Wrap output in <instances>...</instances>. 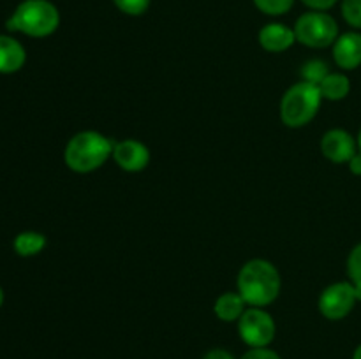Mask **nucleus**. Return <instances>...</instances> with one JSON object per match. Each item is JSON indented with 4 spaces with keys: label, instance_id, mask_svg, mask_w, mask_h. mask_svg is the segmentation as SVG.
Segmentation results:
<instances>
[{
    "label": "nucleus",
    "instance_id": "1",
    "mask_svg": "<svg viewBox=\"0 0 361 359\" xmlns=\"http://www.w3.org/2000/svg\"><path fill=\"white\" fill-rule=\"evenodd\" d=\"M236 287L249 306L271 305L279 298L282 278L275 264L267 259H250L240 267Z\"/></svg>",
    "mask_w": 361,
    "mask_h": 359
},
{
    "label": "nucleus",
    "instance_id": "2",
    "mask_svg": "<svg viewBox=\"0 0 361 359\" xmlns=\"http://www.w3.org/2000/svg\"><path fill=\"white\" fill-rule=\"evenodd\" d=\"M113 141L97 130H81L66 144L63 160L74 172L87 175L97 171L113 155Z\"/></svg>",
    "mask_w": 361,
    "mask_h": 359
},
{
    "label": "nucleus",
    "instance_id": "3",
    "mask_svg": "<svg viewBox=\"0 0 361 359\" xmlns=\"http://www.w3.org/2000/svg\"><path fill=\"white\" fill-rule=\"evenodd\" d=\"M60 13L49 0H23L6 27L11 32H21L28 37H48L59 28Z\"/></svg>",
    "mask_w": 361,
    "mask_h": 359
},
{
    "label": "nucleus",
    "instance_id": "4",
    "mask_svg": "<svg viewBox=\"0 0 361 359\" xmlns=\"http://www.w3.org/2000/svg\"><path fill=\"white\" fill-rule=\"evenodd\" d=\"M323 97L316 84L307 81L288 88L281 101V120L289 129H302L316 118Z\"/></svg>",
    "mask_w": 361,
    "mask_h": 359
},
{
    "label": "nucleus",
    "instance_id": "5",
    "mask_svg": "<svg viewBox=\"0 0 361 359\" xmlns=\"http://www.w3.org/2000/svg\"><path fill=\"white\" fill-rule=\"evenodd\" d=\"M295 35L296 41L307 48H328L337 41L338 25L335 18L324 11H309L296 20Z\"/></svg>",
    "mask_w": 361,
    "mask_h": 359
},
{
    "label": "nucleus",
    "instance_id": "6",
    "mask_svg": "<svg viewBox=\"0 0 361 359\" xmlns=\"http://www.w3.org/2000/svg\"><path fill=\"white\" fill-rule=\"evenodd\" d=\"M277 326L270 313L259 306H249L238 319V334L250 348L268 347L274 341Z\"/></svg>",
    "mask_w": 361,
    "mask_h": 359
},
{
    "label": "nucleus",
    "instance_id": "7",
    "mask_svg": "<svg viewBox=\"0 0 361 359\" xmlns=\"http://www.w3.org/2000/svg\"><path fill=\"white\" fill-rule=\"evenodd\" d=\"M358 301V292L351 282H335L321 292L317 308L324 319L342 320L355 310Z\"/></svg>",
    "mask_w": 361,
    "mask_h": 359
},
{
    "label": "nucleus",
    "instance_id": "8",
    "mask_svg": "<svg viewBox=\"0 0 361 359\" xmlns=\"http://www.w3.org/2000/svg\"><path fill=\"white\" fill-rule=\"evenodd\" d=\"M113 160L122 171L140 172L150 164V150L137 139H122L113 144Z\"/></svg>",
    "mask_w": 361,
    "mask_h": 359
},
{
    "label": "nucleus",
    "instance_id": "9",
    "mask_svg": "<svg viewBox=\"0 0 361 359\" xmlns=\"http://www.w3.org/2000/svg\"><path fill=\"white\" fill-rule=\"evenodd\" d=\"M358 151V141L344 129H330L321 139V153L334 164H348Z\"/></svg>",
    "mask_w": 361,
    "mask_h": 359
},
{
    "label": "nucleus",
    "instance_id": "10",
    "mask_svg": "<svg viewBox=\"0 0 361 359\" xmlns=\"http://www.w3.org/2000/svg\"><path fill=\"white\" fill-rule=\"evenodd\" d=\"M334 60L342 70H355L361 65V34L345 32L334 42Z\"/></svg>",
    "mask_w": 361,
    "mask_h": 359
},
{
    "label": "nucleus",
    "instance_id": "11",
    "mask_svg": "<svg viewBox=\"0 0 361 359\" xmlns=\"http://www.w3.org/2000/svg\"><path fill=\"white\" fill-rule=\"evenodd\" d=\"M259 44L268 53H284L295 44V28L284 23H268L259 30Z\"/></svg>",
    "mask_w": 361,
    "mask_h": 359
},
{
    "label": "nucleus",
    "instance_id": "12",
    "mask_svg": "<svg viewBox=\"0 0 361 359\" xmlns=\"http://www.w3.org/2000/svg\"><path fill=\"white\" fill-rule=\"evenodd\" d=\"M25 60L27 53L21 42L11 35H0V74L18 73L25 65Z\"/></svg>",
    "mask_w": 361,
    "mask_h": 359
},
{
    "label": "nucleus",
    "instance_id": "13",
    "mask_svg": "<svg viewBox=\"0 0 361 359\" xmlns=\"http://www.w3.org/2000/svg\"><path fill=\"white\" fill-rule=\"evenodd\" d=\"M247 306L249 305H247L245 299L240 296L238 291L224 292V294H221L215 299L214 312L219 320H224V322H238V319L243 315Z\"/></svg>",
    "mask_w": 361,
    "mask_h": 359
},
{
    "label": "nucleus",
    "instance_id": "14",
    "mask_svg": "<svg viewBox=\"0 0 361 359\" xmlns=\"http://www.w3.org/2000/svg\"><path fill=\"white\" fill-rule=\"evenodd\" d=\"M317 88H319L323 101L338 102L344 101L349 95V92H351V81H349V77L344 73H330L321 81V84Z\"/></svg>",
    "mask_w": 361,
    "mask_h": 359
},
{
    "label": "nucleus",
    "instance_id": "15",
    "mask_svg": "<svg viewBox=\"0 0 361 359\" xmlns=\"http://www.w3.org/2000/svg\"><path fill=\"white\" fill-rule=\"evenodd\" d=\"M14 252L21 257H32L37 256L44 250L46 246V236L37 231H25L14 238Z\"/></svg>",
    "mask_w": 361,
    "mask_h": 359
},
{
    "label": "nucleus",
    "instance_id": "16",
    "mask_svg": "<svg viewBox=\"0 0 361 359\" xmlns=\"http://www.w3.org/2000/svg\"><path fill=\"white\" fill-rule=\"evenodd\" d=\"M300 74H302V81H307V83L319 87L321 81L330 74V69H328L326 62H323L319 58H312L303 63Z\"/></svg>",
    "mask_w": 361,
    "mask_h": 359
},
{
    "label": "nucleus",
    "instance_id": "17",
    "mask_svg": "<svg viewBox=\"0 0 361 359\" xmlns=\"http://www.w3.org/2000/svg\"><path fill=\"white\" fill-rule=\"evenodd\" d=\"M348 277L349 282L355 285L356 292H358V299L361 301V243H358V245L349 252Z\"/></svg>",
    "mask_w": 361,
    "mask_h": 359
},
{
    "label": "nucleus",
    "instance_id": "18",
    "mask_svg": "<svg viewBox=\"0 0 361 359\" xmlns=\"http://www.w3.org/2000/svg\"><path fill=\"white\" fill-rule=\"evenodd\" d=\"M295 0H254V6L268 16H281L291 11Z\"/></svg>",
    "mask_w": 361,
    "mask_h": 359
},
{
    "label": "nucleus",
    "instance_id": "19",
    "mask_svg": "<svg viewBox=\"0 0 361 359\" xmlns=\"http://www.w3.org/2000/svg\"><path fill=\"white\" fill-rule=\"evenodd\" d=\"M341 9L345 23L361 30V0H342Z\"/></svg>",
    "mask_w": 361,
    "mask_h": 359
},
{
    "label": "nucleus",
    "instance_id": "20",
    "mask_svg": "<svg viewBox=\"0 0 361 359\" xmlns=\"http://www.w3.org/2000/svg\"><path fill=\"white\" fill-rule=\"evenodd\" d=\"M152 0H113L116 7L122 11L123 14H129V16H141L148 11Z\"/></svg>",
    "mask_w": 361,
    "mask_h": 359
},
{
    "label": "nucleus",
    "instance_id": "21",
    "mask_svg": "<svg viewBox=\"0 0 361 359\" xmlns=\"http://www.w3.org/2000/svg\"><path fill=\"white\" fill-rule=\"evenodd\" d=\"M240 359H282V358L277 354V352L271 351V348L257 347V348H249V351H247Z\"/></svg>",
    "mask_w": 361,
    "mask_h": 359
},
{
    "label": "nucleus",
    "instance_id": "22",
    "mask_svg": "<svg viewBox=\"0 0 361 359\" xmlns=\"http://www.w3.org/2000/svg\"><path fill=\"white\" fill-rule=\"evenodd\" d=\"M302 2L305 4L309 9L324 11V13H326V11L331 9V7H334L338 0H302Z\"/></svg>",
    "mask_w": 361,
    "mask_h": 359
},
{
    "label": "nucleus",
    "instance_id": "23",
    "mask_svg": "<svg viewBox=\"0 0 361 359\" xmlns=\"http://www.w3.org/2000/svg\"><path fill=\"white\" fill-rule=\"evenodd\" d=\"M203 359H235V355L226 348H212L203 355Z\"/></svg>",
    "mask_w": 361,
    "mask_h": 359
},
{
    "label": "nucleus",
    "instance_id": "24",
    "mask_svg": "<svg viewBox=\"0 0 361 359\" xmlns=\"http://www.w3.org/2000/svg\"><path fill=\"white\" fill-rule=\"evenodd\" d=\"M348 165H349V171H351L353 175L361 176V151L360 150L353 155V158L348 162Z\"/></svg>",
    "mask_w": 361,
    "mask_h": 359
},
{
    "label": "nucleus",
    "instance_id": "25",
    "mask_svg": "<svg viewBox=\"0 0 361 359\" xmlns=\"http://www.w3.org/2000/svg\"><path fill=\"white\" fill-rule=\"evenodd\" d=\"M353 359H361V344L355 348V354H353Z\"/></svg>",
    "mask_w": 361,
    "mask_h": 359
},
{
    "label": "nucleus",
    "instance_id": "26",
    "mask_svg": "<svg viewBox=\"0 0 361 359\" xmlns=\"http://www.w3.org/2000/svg\"><path fill=\"white\" fill-rule=\"evenodd\" d=\"M356 141H358V150L361 151V129H360V132H358V139H356Z\"/></svg>",
    "mask_w": 361,
    "mask_h": 359
},
{
    "label": "nucleus",
    "instance_id": "27",
    "mask_svg": "<svg viewBox=\"0 0 361 359\" xmlns=\"http://www.w3.org/2000/svg\"><path fill=\"white\" fill-rule=\"evenodd\" d=\"M2 303H4V291L2 287H0V306H2Z\"/></svg>",
    "mask_w": 361,
    "mask_h": 359
}]
</instances>
